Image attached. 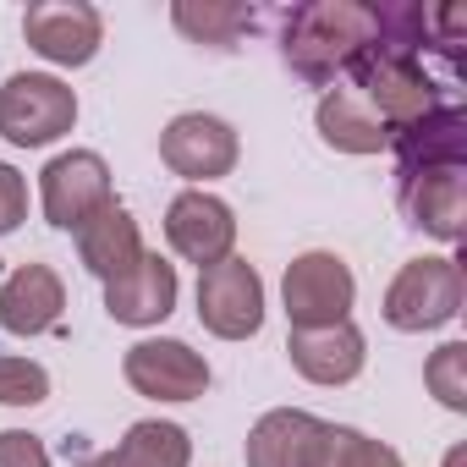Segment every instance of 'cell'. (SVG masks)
<instances>
[{
    "instance_id": "cell-25",
    "label": "cell",
    "mask_w": 467,
    "mask_h": 467,
    "mask_svg": "<svg viewBox=\"0 0 467 467\" xmlns=\"http://www.w3.org/2000/svg\"><path fill=\"white\" fill-rule=\"evenodd\" d=\"M23 220H28V176L0 160V237H12Z\"/></svg>"
},
{
    "instance_id": "cell-16",
    "label": "cell",
    "mask_w": 467,
    "mask_h": 467,
    "mask_svg": "<svg viewBox=\"0 0 467 467\" xmlns=\"http://www.w3.org/2000/svg\"><path fill=\"white\" fill-rule=\"evenodd\" d=\"M385 149H390V160H396V176L467 165V110H462V99H456V105H440L434 116H423V121H412V127H396Z\"/></svg>"
},
{
    "instance_id": "cell-22",
    "label": "cell",
    "mask_w": 467,
    "mask_h": 467,
    "mask_svg": "<svg viewBox=\"0 0 467 467\" xmlns=\"http://www.w3.org/2000/svg\"><path fill=\"white\" fill-rule=\"evenodd\" d=\"M303 467H407V462H401L396 445H385V440H374L352 423H319Z\"/></svg>"
},
{
    "instance_id": "cell-6",
    "label": "cell",
    "mask_w": 467,
    "mask_h": 467,
    "mask_svg": "<svg viewBox=\"0 0 467 467\" xmlns=\"http://www.w3.org/2000/svg\"><path fill=\"white\" fill-rule=\"evenodd\" d=\"M160 160L187 187H209V182L237 171L243 138H237V127H231L225 116H214V110H182L160 132Z\"/></svg>"
},
{
    "instance_id": "cell-1",
    "label": "cell",
    "mask_w": 467,
    "mask_h": 467,
    "mask_svg": "<svg viewBox=\"0 0 467 467\" xmlns=\"http://www.w3.org/2000/svg\"><path fill=\"white\" fill-rule=\"evenodd\" d=\"M379 39V12L368 0H303L281 12V61L308 88H336L347 67Z\"/></svg>"
},
{
    "instance_id": "cell-28",
    "label": "cell",
    "mask_w": 467,
    "mask_h": 467,
    "mask_svg": "<svg viewBox=\"0 0 467 467\" xmlns=\"http://www.w3.org/2000/svg\"><path fill=\"white\" fill-rule=\"evenodd\" d=\"M462 462H467V451H462V445H451V451H445V467H462Z\"/></svg>"
},
{
    "instance_id": "cell-18",
    "label": "cell",
    "mask_w": 467,
    "mask_h": 467,
    "mask_svg": "<svg viewBox=\"0 0 467 467\" xmlns=\"http://www.w3.org/2000/svg\"><path fill=\"white\" fill-rule=\"evenodd\" d=\"M314 127H319V138H325V149H336V154H379L385 143H390V132H385V121L368 110V99L352 88V83H336V88H325L319 94V105H314Z\"/></svg>"
},
{
    "instance_id": "cell-5",
    "label": "cell",
    "mask_w": 467,
    "mask_h": 467,
    "mask_svg": "<svg viewBox=\"0 0 467 467\" xmlns=\"http://www.w3.org/2000/svg\"><path fill=\"white\" fill-rule=\"evenodd\" d=\"M281 308L292 330H325V325H347L358 308V275L341 254L330 248H308L286 265L281 275Z\"/></svg>"
},
{
    "instance_id": "cell-15",
    "label": "cell",
    "mask_w": 467,
    "mask_h": 467,
    "mask_svg": "<svg viewBox=\"0 0 467 467\" xmlns=\"http://www.w3.org/2000/svg\"><path fill=\"white\" fill-rule=\"evenodd\" d=\"M286 358L308 385L341 390L363 374L368 363V336L347 319V325H325V330H292L286 336Z\"/></svg>"
},
{
    "instance_id": "cell-13",
    "label": "cell",
    "mask_w": 467,
    "mask_h": 467,
    "mask_svg": "<svg viewBox=\"0 0 467 467\" xmlns=\"http://www.w3.org/2000/svg\"><path fill=\"white\" fill-rule=\"evenodd\" d=\"M176 297H182L176 265H171L165 254H149V248H143V259H138L127 275L105 281V314H110L116 325H127V330H154V325H165V319L176 314Z\"/></svg>"
},
{
    "instance_id": "cell-9",
    "label": "cell",
    "mask_w": 467,
    "mask_h": 467,
    "mask_svg": "<svg viewBox=\"0 0 467 467\" xmlns=\"http://www.w3.org/2000/svg\"><path fill=\"white\" fill-rule=\"evenodd\" d=\"M105 203H116V182L99 149H67L39 171V209L45 225L56 231H78L88 214H99Z\"/></svg>"
},
{
    "instance_id": "cell-2",
    "label": "cell",
    "mask_w": 467,
    "mask_h": 467,
    "mask_svg": "<svg viewBox=\"0 0 467 467\" xmlns=\"http://www.w3.org/2000/svg\"><path fill=\"white\" fill-rule=\"evenodd\" d=\"M347 83L368 99V110L385 121V132L423 121V116H434L440 105H456V88L440 83V78L429 72V61H418L412 50L385 45V39H374V45L347 67Z\"/></svg>"
},
{
    "instance_id": "cell-14",
    "label": "cell",
    "mask_w": 467,
    "mask_h": 467,
    "mask_svg": "<svg viewBox=\"0 0 467 467\" xmlns=\"http://www.w3.org/2000/svg\"><path fill=\"white\" fill-rule=\"evenodd\" d=\"M67 314V281L50 265H17L6 281H0V330L6 336H50L61 330Z\"/></svg>"
},
{
    "instance_id": "cell-12",
    "label": "cell",
    "mask_w": 467,
    "mask_h": 467,
    "mask_svg": "<svg viewBox=\"0 0 467 467\" xmlns=\"http://www.w3.org/2000/svg\"><path fill=\"white\" fill-rule=\"evenodd\" d=\"M396 198H401L407 225H418L423 237H434V243H445V248L462 243V220H467V165L396 176Z\"/></svg>"
},
{
    "instance_id": "cell-17",
    "label": "cell",
    "mask_w": 467,
    "mask_h": 467,
    "mask_svg": "<svg viewBox=\"0 0 467 467\" xmlns=\"http://www.w3.org/2000/svg\"><path fill=\"white\" fill-rule=\"evenodd\" d=\"M72 237H78V259L94 281H116L143 259V231H138L127 203H105L99 214H88L72 231Z\"/></svg>"
},
{
    "instance_id": "cell-7",
    "label": "cell",
    "mask_w": 467,
    "mask_h": 467,
    "mask_svg": "<svg viewBox=\"0 0 467 467\" xmlns=\"http://www.w3.org/2000/svg\"><path fill=\"white\" fill-rule=\"evenodd\" d=\"M198 325L214 341H254L265 330V275L237 254L198 270Z\"/></svg>"
},
{
    "instance_id": "cell-26",
    "label": "cell",
    "mask_w": 467,
    "mask_h": 467,
    "mask_svg": "<svg viewBox=\"0 0 467 467\" xmlns=\"http://www.w3.org/2000/svg\"><path fill=\"white\" fill-rule=\"evenodd\" d=\"M0 467H50V451L28 429H0Z\"/></svg>"
},
{
    "instance_id": "cell-27",
    "label": "cell",
    "mask_w": 467,
    "mask_h": 467,
    "mask_svg": "<svg viewBox=\"0 0 467 467\" xmlns=\"http://www.w3.org/2000/svg\"><path fill=\"white\" fill-rule=\"evenodd\" d=\"M83 467H121V462H116V456H110V451H99V456H88V462H83Z\"/></svg>"
},
{
    "instance_id": "cell-3",
    "label": "cell",
    "mask_w": 467,
    "mask_h": 467,
    "mask_svg": "<svg viewBox=\"0 0 467 467\" xmlns=\"http://www.w3.org/2000/svg\"><path fill=\"white\" fill-rule=\"evenodd\" d=\"M379 314H385V325L401 330V336L445 330V325L462 314V259H451V254L407 259V265L390 275Z\"/></svg>"
},
{
    "instance_id": "cell-8",
    "label": "cell",
    "mask_w": 467,
    "mask_h": 467,
    "mask_svg": "<svg viewBox=\"0 0 467 467\" xmlns=\"http://www.w3.org/2000/svg\"><path fill=\"white\" fill-rule=\"evenodd\" d=\"M121 379L149 396V401H165V407H182V401H198L209 396V358L192 352L187 341L176 336H143L121 352Z\"/></svg>"
},
{
    "instance_id": "cell-23",
    "label": "cell",
    "mask_w": 467,
    "mask_h": 467,
    "mask_svg": "<svg viewBox=\"0 0 467 467\" xmlns=\"http://www.w3.org/2000/svg\"><path fill=\"white\" fill-rule=\"evenodd\" d=\"M423 385L445 412H467V341H440L423 363Z\"/></svg>"
},
{
    "instance_id": "cell-24",
    "label": "cell",
    "mask_w": 467,
    "mask_h": 467,
    "mask_svg": "<svg viewBox=\"0 0 467 467\" xmlns=\"http://www.w3.org/2000/svg\"><path fill=\"white\" fill-rule=\"evenodd\" d=\"M50 401V368L39 358L0 352V407H39Z\"/></svg>"
},
{
    "instance_id": "cell-4",
    "label": "cell",
    "mask_w": 467,
    "mask_h": 467,
    "mask_svg": "<svg viewBox=\"0 0 467 467\" xmlns=\"http://www.w3.org/2000/svg\"><path fill=\"white\" fill-rule=\"evenodd\" d=\"M78 127V88L56 72H12L0 88V138L12 149H50Z\"/></svg>"
},
{
    "instance_id": "cell-10",
    "label": "cell",
    "mask_w": 467,
    "mask_h": 467,
    "mask_svg": "<svg viewBox=\"0 0 467 467\" xmlns=\"http://www.w3.org/2000/svg\"><path fill=\"white\" fill-rule=\"evenodd\" d=\"M165 243L182 265H220L237 254V209L225 198H214L209 187H182L165 203Z\"/></svg>"
},
{
    "instance_id": "cell-19",
    "label": "cell",
    "mask_w": 467,
    "mask_h": 467,
    "mask_svg": "<svg viewBox=\"0 0 467 467\" xmlns=\"http://www.w3.org/2000/svg\"><path fill=\"white\" fill-rule=\"evenodd\" d=\"M325 418L303 412V407H270L254 429H248V445H243V462L248 467H303L308 462V445L319 434Z\"/></svg>"
},
{
    "instance_id": "cell-11",
    "label": "cell",
    "mask_w": 467,
    "mask_h": 467,
    "mask_svg": "<svg viewBox=\"0 0 467 467\" xmlns=\"http://www.w3.org/2000/svg\"><path fill=\"white\" fill-rule=\"evenodd\" d=\"M23 39L39 61L50 67H88L105 45V17L99 6H88V0H34V6L23 12Z\"/></svg>"
},
{
    "instance_id": "cell-20",
    "label": "cell",
    "mask_w": 467,
    "mask_h": 467,
    "mask_svg": "<svg viewBox=\"0 0 467 467\" xmlns=\"http://www.w3.org/2000/svg\"><path fill=\"white\" fill-rule=\"evenodd\" d=\"M171 23H176L182 39H192L203 50H237L254 34L259 12L254 6H237V0H176Z\"/></svg>"
},
{
    "instance_id": "cell-21",
    "label": "cell",
    "mask_w": 467,
    "mask_h": 467,
    "mask_svg": "<svg viewBox=\"0 0 467 467\" xmlns=\"http://www.w3.org/2000/svg\"><path fill=\"white\" fill-rule=\"evenodd\" d=\"M121 467H192V434L171 418H138L110 451Z\"/></svg>"
}]
</instances>
